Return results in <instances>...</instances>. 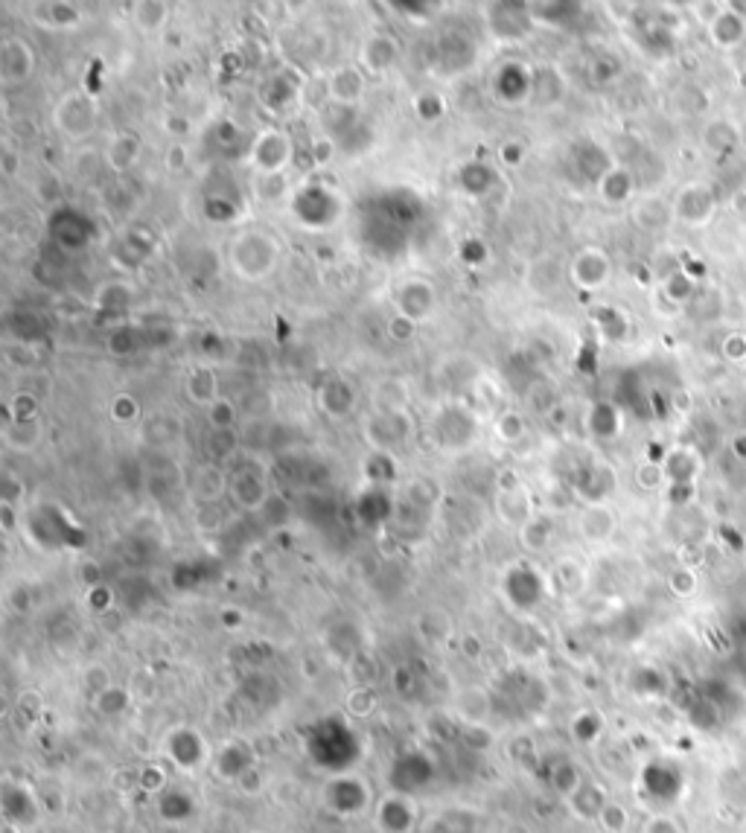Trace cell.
Wrapping results in <instances>:
<instances>
[{"label":"cell","instance_id":"7a4b0ae2","mask_svg":"<svg viewBox=\"0 0 746 833\" xmlns=\"http://www.w3.org/2000/svg\"><path fill=\"white\" fill-rule=\"evenodd\" d=\"M601 825H604V831L610 833H624L627 831V825H630V819H627V810L621 807V804H615V801H607L604 807H601Z\"/></svg>","mask_w":746,"mask_h":833},{"label":"cell","instance_id":"52a82bcc","mask_svg":"<svg viewBox=\"0 0 746 833\" xmlns=\"http://www.w3.org/2000/svg\"><path fill=\"white\" fill-rule=\"evenodd\" d=\"M167 167H170V172H178L181 167H187V149H184V146H172L170 158H167Z\"/></svg>","mask_w":746,"mask_h":833},{"label":"cell","instance_id":"9c48e42d","mask_svg":"<svg viewBox=\"0 0 746 833\" xmlns=\"http://www.w3.org/2000/svg\"><path fill=\"white\" fill-rule=\"evenodd\" d=\"M167 126H170L175 137H184V134L190 132V123H187V120H167Z\"/></svg>","mask_w":746,"mask_h":833},{"label":"cell","instance_id":"6da1fadb","mask_svg":"<svg viewBox=\"0 0 746 833\" xmlns=\"http://www.w3.org/2000/svg\"><path fill=\"white\" fill-rule=\"evenodd\" d=\"M190 397L196 402H202V405H213L216 402V373L210 370V367H199V370H193V376H190Z\"/></svg>","mask_w":746,"mask_h":833},{"label":"cell","instance_id":"5b68a950","mask_svg":"<svg viewBox=\"0 0 746 833\" xmlns=\"http://www.w3.org/2000/svg\"><path fill=\"white\" fill-rule=\"evenodd\" d=\"M496 432L502 440H516V437L525 434V420L519 414H502L499 423H496Z\"/></svg>","mask_w":746,"mask_h":833},{"label":"cell","instance_id":"3957f363","mask_svg":"<svg viewBox=\"0 0 746 833\" xmlns=\"http://www.w3.org/2000/svg\"><path fill=\"white\" fill-rule=\"evenodd\" d=\"M85 685H88V691L94 694V697H100V694H105V691H111L114 685H111V679H108V670L102 665H94L85 670Z\"/></svg>","mask_w":746,"mask_h":833},{"label":"cell","instance_id":"8992f818","mask_svg":"<svg viewBox=\"0 0 746 833\" xmlns=\"http://www.w3.org/2000/svg\"><path fill=\"white\" fill-rule=\"evenodd\" d=\"M645 833H682V831H679V825L674 822V819H668V816H656V819H650V822H647Z\"/></svg>","mask_w":746,"mask_h":833},{"label":"cell","instance_id":"ba28073f","mask_svg":"<svg viewBox=\"0 0 746 833\" xmlns=\"http://www.w3.org/2000/svg\"><path fill=\"white\" fill-rule=\"evenodd\" d=\"M502 152H505V161L513 164V167H516V164H522V146H519V143H508Z\"/></svg>","mask_w":746,"mask_h":833},{"label":"cell","instance_id":"277c9868","mask_svg":"<svg viewBox=\"0 0 746 833\" xmlns=\"http://www.w3.org/2000/svg\"><path fill=\"white\" fill-rule=\"evenodd\" d=\"M234 405L228 400H216L213 405H207V420L213 423V426H219V429H225L228 423H234Z\"/></svg>","mask_w":746,"mask_h":833},{"label":"cell","instance_id":"30bf717a","mask_svg":"<svg viewBox=\"0 0 746 833\" xmlns=\"http://www.w3.org/2000/svg\"><path fill=\"white\" fill-rule=\"evenodd\" d=\"M505 833H531V828H525V825H519V822H516V825H508Z\"/></svg>","mask_w":746,"mask_h":833}]
</instances>
